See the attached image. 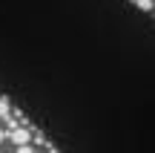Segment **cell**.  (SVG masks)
I'll return each instance as SVG.
<instances>
[{
  "label": "cell",
  "mask_w": 155,
  "mask_h": 153,
  "mask_svg": "<svg viewBox=\"0 0 155 153\" xmlns=\"http://www.w3.org/2000/svg\"><path fill=\"white\" fill-rule=\"evenodd\" d=\"M17 153H35L32 144H23V148H17Z\"/></svg>",
  "instance_id": "obj_4"
},
{
  "label": "cell",
  "mask_w": 155,
  "mask_h": 153,
  "mask_svg": "<svg viewBox=\"0 0 155 153\" xmlns=\"http://www.w3.org/2000/svg\"><path fill=\"white\" fill-rule=\"evenodd\" d=\"M46 150H49V153H58V148H52V144H46Z\"/></svg>",
  "instance_id": "obj_6"
},
{
  "label": "cell",
  "mask_w": 155,
  "mask_h": 153,
  "mask_svg": "<svg viewBox=\"0 0 155 153\" xmlns=\"http://www.w3.org/2000/svg\"><path fill=\"white\" fill-rule=\"evenodd\" d=\"M138 6H141V9H144V12H150L152 6H155V0H138Z\"/></svg>",
  "instance_id": "obj_3"
},
{
  "label": "cell",
  "mask_w": 155,
  "mask_h": 153,
  "mask_svg": "<svg viewBox=\"0 0 155 153\" xmlns=\"http://www.w3.org/2000/svg\"><path fill=\"white\" fill-rule=\"evenodd\" d=\"M3 142H6V130L0 127V144H3Z\"/></svg>",
  "instance_id": "obj_5"
},
{
  "label": "cell",
  "mask_w": 155,
  "mask_h": 153,
  "mask_svg": "<svg viewBox=\"0 0 155 153\" xmlns=\"http://www.w3.org/2000/svg\"><path fill=\"white\" fill-rule=\"evenodd\" d=\"M32 130H35V124H32V127L20 124V127H15V130L6 133V139H9L15 148H23V144H32Z\"/></svg>",
  "instance_id": "obj_1"
},
{
  "label": "cell",
  "mask_w": 155,
  "mask_h": 153,
  "mask_svg": "<svg viewBox=\"0 0 155 153\" xmlns=\"http://www.w3.org/2000/svg\"><path fill=\"white\" fill-rule=\"evenodd\" d=\"M132 3H138V0H132Z\"/></svg>",
  "instance_id": "obj_7"
},
{
  "label": "cell",
  "mask_w": 155,
  "mask_h": 153,
  "mask_svg": "<svg viewBox=\"0 0 155 153\" xmlns=\"http://www.w3.org/2000/svg\"><path fill=\"white\" fill-rule=\"evenodd\" d=\"M9 113H12V101L6 96H0V119H6Z\"/></svg>",
  "instance_id": "obj_2"
}]
</instances>
